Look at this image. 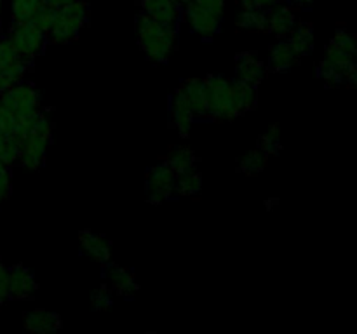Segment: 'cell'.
<instances>
[{"mask_svg":"<svg viewBox=\"0 0 357 334\" xmlns=\"http://www.w3.org/2000/svg\"><path fill=\"white\" fill-rule=\"evenodd\" d=\"M17 148L20 160L17 162L28 170H37L45 160V152L52 138V120L47 113L38 111L31 117L17 120L16 131L13 134Z\"/></svg>","mask_w":357,"mask_h":334,"instance_id":"cell-1","label":"cell"},{"mask_svg":"<svg viewBox=\"0 0 357 334\" xmlns=\"http://www.w3.org/2000/svg\"><path fill=\"white\" fill-rule=\"evenodd\" d=\"M136 33L146 58L153 63H166L176 47L178 28L159 23L145 13L136 17Z\"/></svg>","mask_w":357,"mask_h":334,"instance_id":"cell-2","label":"cell"},{"mask_svg":"<svg viewBox=\"0 0 357 334\" xmlns=\"http://www.w3.org/2000/svg\"><path fill=\"white\" fill-rule=\"evenodd\" d=\"M204 84L206 104H208V115L206 117L213 120H232V118L243 115V110L237 101L234 80L223 75H208L202 79Z\"/></svg>","mask_w":357,"mask_h":334,"instance_id":"cell-3","label":"cell"},{"mask_svg":"<svg viewBox=\"0 0 357 334\" xmlns=\"http://www.w3.org/2000/svg\"><path fill=\"white\" fill-rule=\"evenodd\" d=\"M87 17H89V9L82 0H75V2L61 7L58 9L51 28L45 33L47 40L54 42V44H70L79 37L80 30L87 23Z\"/></svg>","mask_w":357,"mask_h":334,"instance_id":"cell-4","label":"cell"},{"mask_svg":"<svg viewBox=\"0 0 357 334\" xmlns=\"http://www.w3.org/2000/svg\"><path fill=\"white\" fill-rule=\"evenodd\" d=\"M0 101L6 104L7 110L21 120L31 117L40 111V93L31 82H17L10 89L0 94Z\"/></svg>","mask_w":357,"mask_h":334,"instance_id":"cell-5","label":"cell"},{"mask_svg":"<svg viewBox=\"0 0 357 334\" xmlns=\"http://www.w3.org/2000/svg\"><path fill=\"white\" fill-rule=\"evenodd\" d=\"M7 38L13 44V47L28 61H31L35 56L42 54L45 42H47L45 31H42L31 21H13Z\"/></svg>","mask_w":357,"mask_h":334,"instance_id":"cell-6","label":"cell"},{"mask_svg":"<svg viewBox=\"0 0 357 334\" xmlns=\"http://www.w3.org/2000/svg\"><path fill=\"white\" fill-rule=\"evenodd\" d=\"M145 190L146 198L153 205L164 204V202L173 197V193L176 191V173L166 160L155 164L149 170Z\"/></svg>","mask_w":357,"mask_h":334,"instance_id":"cell-7","label":"cell"},{"mask_svg":"<svg viewBox=\"0 0 357 334\" xmlns=\"http://www.w3.org/2000/svg\"><path fill=\"white\" fill-rule=\"evenodd\" d=\"M38 291L37 278L33 271L24 264L17 263L9 268V292L10 299H30Z\"/></svg>","mask_w":357,"mask_h":334,"instance_id":"cell-8","label":"cell"},{"mask_svg":"<svg viewBox=\"0 0 357 334\" xmlns=\"http://www.w3.org/2000/svg\"><path fill=\"white\" fill-rule=\"evenodd\" d=\"M79 242L82 247V253L96 263L105 267L112 261V242L108 240V237L94 233L91 230H82L79 233Z\"/></svg>","mask_w":357,"mask_h":334,"instance_id":"cell-9","label":"cell"},{"mask_svg":"<svg viewBox=\"0 0 357 334\" xmlns=\"http://www.w3.org/2000/svg\"><path fill=\"white\" fill-rule=\"evenodd\" d=\"M194 111H192L190 104H188L187 97H185L183 90L178 87L174 90L173 97H171V124L176 127L178 134L181 138H187L192 131V124H194Z\"/></svg>","mask_w":357,"mask_h":334,"instance_id":"cell-10","label":"cell"},{"mask_svg":"<svg viewBox=\"0 0 357 334\" xmlns=\"http://www.w3.org/2000/svg\"><path fill=\"white\" fill-rule=\"evenodd\" d=\"M139 3L143 13L164 24L176 26L183 14V7L176 0H139Z\"/></svg>","mask_w":357,"mask_h":334,"instance_id":"cell-11","label":"cell"},{"mask_svg":"<svg viewBox=\"0 0 357 334\" xmlns=\"http://www.w3.org/2000/svg\"><path fill=\"white\" fill-rule=\"evenodd\" d=\"M265 73H267V68L257 58L255 52H239L237 54L236 80H243V82H248L257 87L265 79Z\"/></svg>","mask_w":357,"mask_h":334,"instance_id":"cell-12","label":"cell"},{"mask_svg":"<svg viewBox=\"0 0 357 334\" xmlns=\"http://www.w3.org/2000/svg\"><path fill=\"white\" fill-rule=\"evenodd\" d=\"M296 24L295 13L288 6L275 3L271 9H267V28L278 37L284 38L293 31Z\"/></svg>","mask_w":357,"mask_h":334,"instance_id":"cell-13","label":"cell"},{"mask_svg":"<svg viewBox=\"0 0 357 334\" xmlns=\"http://www.w3.org/2000/svg\"><path fill=\"white\" fill-rule=\"evenodd\" d=\"M24 329L31 334H49L61 327V317L47 310H31L24 313Z\"/></svg>","mask_w":357,"mask_h":334,"instance_id":"cell-14","label":"cell"},{"mask_svg":"<svg viewBox=\"0 0 357 334\" xmlns=\"http://www.w3.org/2000/svg\"><path fill=\"white\" fill-rule=\"evenodd\" d=\"M105 267H107L105 277H107L108 282H110L112 289H115V291H117L121 296H124V298L131 299L132 296L136 294V291L139 289V285L136 284L132 271H129L128 268L119 267V264H112V263L105 264Z\"/></svg>","mask_w":357,"mask_h":334,"instance_id":"cell-15","label":"cell"},{"mask_svg":"<svg viewBox=\"0 0 357 334\" xmlns=\"http://www.w3.org/2000/svg\"><path fill=\"white\" fill-rule=\"evenodd\" d=\"M298 52L293 49L291 42L288 38H282L278 44L272 45L271 54H268V68L272 72H288L293 68L296 61H298Z\"/></svg>","mask_w":357,"mask_h":334,"instance_id":"cell-16","label":"cell"},{"mask_svg":"<svg viewBox=\"0 0 357 334\" xmlns=\"http://www.w3.org/2000/svg\"><path fill=\"white\" fill-rule=\"evenodd\" d=\"M180 89L183 90L185 97H187L188 104H190L195 117H206V115H208V104H206L204 84H202V79L194 77V79L183 80Z\"/></svg>","mask_w":357,"mask_h":334,"instance_id":"cell-17","label":"cell"},{"mask_svg":"<svg viewBox=\"0 0 357 334\" xmlns=\"http://www.w3.org/2000/svg\"><path fill=\"white\" fill-rule=\"evenodd\" d=\"M201 190L202 174L197 169V164L176 174V191L180 195H197Z\"/></svg>","mask_w":357,"mask_h":334,"instance_id":"cell-18","label":"cell"},{"mask_svg":"<svg viewBox=\"0 0 357 334\" xmlns=\"http://www.w3.org/2000/svg\"><path fill=\"white\" fill-rule=\"evenodd\" d=\"M288 40L291 42L293 49L298 52V56H305L312 51L314 47V31L312 24L309 23H298L295 24L291 33L288 35Z\"/></svg>","mask_w":357,"mask_h":334,"instance_id":"cell-19","label":"cell"},{"mask_svg":"<svg viewBox=\"0 0 357 334\" xmlns=\"http://www.w3.org/2000/svg\"><path fill=\"white\" fill-rule=\"evenodd\" d=\"M28 66H30V61L24 59L23 56L13 47L9 38H0V73L16 68H28Z\"/></svg>","mask_w":357,"mask_h":334,"instance_id":"cell-20","label":"cell"},{"mask_svg":"<svg viewBox=\"0 0 357 334\" xmlns=\"http://www.w3.org/2000/svg\"><path fill=\"white\" fill-rule=\"evenodd\" d=\"M166 162L173 167L174 173H181L187 167L195 166L197 164V157H195V152L187 145H174L171 146L169 152H167Z\"/></svg>","mask_w":357,"mask_h":334,"instance_id":"cell-21","label":"cell"},{"mask_svg":"<svg viewBox=\"0 0 357 334\" xmlns=\"http://www.w3.org/2000/svg\"><path fill=\"white\" fill-rule=\"evenodd\" d=\"M237 26L246 31H268L267 10L264 9H243L236 19Z\"/></svg>","mask_w":357,"mask_h":334,"instance_id":"cell-22","label":"cell"},{"mask_svg":"<svg viewBox=\"0 0 357 334\" xmlns=\"http://www.w3.org/2000/svg\"><path fill=\"white\" fill-rule=\"evenodd\" d=\"M267 153L261 152L260 148H255L239 160V170L246 174V176H258L267 167Z\"/></svg>","mask_w":357,"mask_h":334,"instance_id":"cell-23","label":"cell"},{"mask_svg":"<svg viewBox=\"0 0 357 334\" xmlns=\"http://www.w3.org/2000/svg\"><path fill=\"white\" fill-rule=\"evenodd\" d=\"M234 87H236L237 101H239L243 113L253 110L257 106V87L248 82H243V80H234Z\"/></svg>","mask_w":357,"mask_h":334,"instance_id":"cell-24","label":"cell"},{"mask_svg":"<svg viewBox=\"0 0 357 334\" xmlns=\"http://www.w3.org/2000/svg\"><path fill=\"white\" fill-rule=\"evenodd\" d=\"M258 148L267 155H278L281 152V129L278 124L264 132L258 139Z\"/></svg>","mask_w":357,"mask_h":334,"instance_id":"cell-25","label":"cell"},{"mask_svg":"<svg viewBox=\"0 0 357 334\" xmlns=\"http://www.w3.org/2000/svg\"><path fill=\"white\" fill-rule=\"evenodd\" d=\"M42 0H10L13 21H30Z\"/></svg>","mask_w":357,"mask_h":334,"instance_id":"cell-26","label":"cell"},{"mask_svg":"<svg viewBox=\"0 0 357 334\" xmlns=\"http://www.w3.org/2000/svg\"><path fill=\"white\" fill-rule=\"evenodd\" d=\"M0 160L7 166H13L20 160V148L13 136L0 132Z\"/></svg>","mask_w":357,"mask_h":334,"instance_id":"cell-27","label":"cell"},{"mask_svg":"<svg viewBox=\"0 0 357 334\" xmlns=\"http://www.w3.org/2000/svg\"><path fill=\"white\" fill-rule=\"evenodd\" d=\"M56 13H58V9H54V7L49 6L45 0H42V3L38 6V9L35 10V14L31 16L30 21L33 24H37L42 31H45V33H47L49 28H51V24H52V21H54Z\"/></svg>","mask_w":357,"mask_h":334,"instance_id":"cell-28","label":"cell"},{"mask_svg":"<svg viewBox=\"0 0 357 334\" xmlns=\"http://www.w3.org/2000/svg\"><path fill=\"white\" fill-rule=\"evenodd\" d=\"M112 306H114V298H112V291L108 289V285L94 289L91 294V308L96 312H107Z\"/></svg>","mask_w":357,"mask_h":334,"instance_id":"cell-29","label":"cell"},{"mask_svg":"<svg viewBox=\"0 0 357 334\" xmlns=\"http://www.w3.org/2000/svg\"><path fill=\"white\" fill-rule=\"evenodd\" d=\"M13 191V174H10V166L0 160V202L7 200Z\"/></svg>","mask_w":357,"mask_h":334,"instance_id":"cell-30","label":"cell"},{"mask_svg":"<svg viewBox=\"0 0 357 334\" xmlns=\"http://www.w3.org/2000/svg\"><path fill=\"white\" fill-rule=\"evenodd\" d=\"M28 72V68H16V70H9V72H2L0 73V94L6 93L7 89L14 86V84L21 82L24 79V73Z\"/></svg>","mask_w":357,"mask_h":334,"instance_id":"cell-31","label":"cell"},{"mask_svg":"<svg viewBox=\"0 0 357 334\" xmlns=\"http://www.w3.org/2000/svg\"><path fill=\"white\" fill-rule=\"evenodd\" d=\"M16 125H17V118L14 117V115L7 110L6 104L0 101V132L13 136L14 131H16Z\"/></svg>","mask_w":357,"mask_h":334,"instance_id":"cell-32","label":"cell"},{"mask_svg":"<svg viewBox=\"0 0 357 334\" xmlns=\"http://www.w3.org/2000/svg\"><path fill=\"white\" fill-rule=\"evenodd\" d=\"M10 299L9 292V268L0 261V305Z\"/></svg>","mask_w":357,"mask_h":334,"instance_id":"cell-33","label":"cell"},{"mask_svg":"<svg viewBox=\"0 0 357 334\" xmlns=\"http://www.w3.org/2000/svg\"><path fill=\"white\" fill-rule=\"evenodd\" d=\"M279 3V0H241L243 9H271L272 6Z\"/></svg>","mask_w":357,"mask_h":334,"instance_id":"cell-34","label":"cell"},{"mask_svg":"<svg viewBox=\"0 0 357 334\" xmlns=\"http://www.w3.org/2000/svg\"><path fill=\"white\" fill-rule=\"evenodd\" d=\"M45 2H47L49 6L54 7V9H61V7L68 6V3L75 2V0H45Z\"/></svg>","mask_w":357,"mask_h":334,"instance_id":"cell-35","label":"cell"},{"mask_svg":"<svg viewBox=\"0 0 357 334\" xmlns=\"http://www.w3.org/2000/svg\"><path fill=\"white\" fill-rule=\"evenodd\" d=\"M289 2L298 3V6H309V3H312L314 0H289Z\"/></svg>","mask_w":357,"mask_h":334,"instance_id":"cell-36","label":"cell"},{"mask_svg":"<svg viewBox=\"0 0 357 334\" xmlns=\"http://www.w3.org/2000/svg\"><path fill=\"white\" fill-rule=\"evenodd\" d=\"M0 13H2V0H0Z\"/></svg>","mask_w":357,"mask_h":334,"instance_id":"cell-37","label":"cell"}]
</instances>
